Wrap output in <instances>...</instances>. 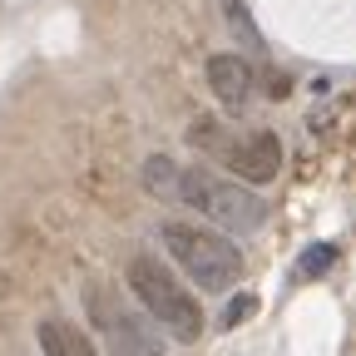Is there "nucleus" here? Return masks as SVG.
Instances as JSON below:
<instances>
[{"instance_id": "nucleus-7", "label": "nucleus", "mask_w": 356, "mask_h": 356, "mask_svg": "<svg viewBox=\"0 0 356 356\" xmlns=\"http://www.w3.org/2000/svg\"><path fill=\"white\" fill-rule=\"evenodd\" d=\"M40 351L44 356H99L95 341H89L74 322H65V317H44L40 322Z\"/></svg>"}, {"instance_id": "nucleus-3", "label": "nucleus", "mask_w": 356, "mask_h": 356, "mask_svg": "<svg viewBox=\"0 0 356 356\" xmlns=\"http://www.w3.org/2000/svg\"><path fill=\"white\" fill-rule=\"evenodd\" d=\"M193 213H203L218 228H233V233H257L267 222V203L252 188H238L228 178H218L208 168H178V193Z\"/></svg>"}, {"instance_id": "nucleus-2", "label": "nucleus", "mask_w": 356, "mask_h": 356, "mask_svg": "<svg viewBox=\"0 0 356 356\" xmlns=\"http://www.w3.org/2000/svg\"><path fill=\"white\" fill-rule=\"evenodd\" d=\"M129 292L139 297V302L149 307V317H154L159 327H168L178 341H198V332H203V307H198V297L178 282L159 257H134V262H129Z\"/></svg>"}, {"instance_id": "nucleus-5", "label": "nucleus", "mask_w": 356, "mask_h": 356, "mask_svg": "<svg viewBox=\"0 0 356 356\" xmlns=\"http://www.w3.org/2000/svg\"><path fill=\"white\" fill-rule=\"evenodd\" d=\"M218 154H222V163H228L243 184H273L277 168H282V139H277V134H267V129L222 144Z\"/></svg>"}, {"instance_id": "nucleus-1", "label": "nucleus", "mask_w": 356, "mask_h": 356, "mask_svg": "<svg viewBox=\"0 0 356 356\" xmlns=\"http://www.w3.org/2000/svg\"><path fill=\"white\" fill-rule=\"evenodd\" d=\"M163 248L203 292H222L243 277V252L222 233L198 228V222H163Z\"/></svg>"}, {"instance_id": "nucleus-4", "label": "nucleus", "mask_w": 356, "mask_h": 356, "mask_svg": "<svg viewBox=\"0 0 356 356\" xmlns=\"http://www.w3.org/2000/svg\"><path fill=\"white\" fill-rule=\"evenodd\" d=\"M84 307H89V322H95V332L104 337L109 356H163L159 337L134 317V312L109 292V287H84Z\"/></svg>"}, {"instance_id": "nucleus-6", "label": "nucleus", "mask_w": 356, "mask_h": 356, "mask_svg": "<svg viewBox=\"0 0 356 356\" xmlns=\"http://www.w3.org/2000/svg\"><path fill=\"white\" fill-rule=\"evenodd\" d=\"M208 89L228 109H243L248 95H252V65L243 55H213L208 60Z\"/></svg>"}, {"instance_id": "nucleus-8", "label": "nucleus", "mask_w": 356, "mask_h": 356, "mask_svg": "<svg viewBox=\"0 0 356 356\" xmlns=\"http://www.w3.org/2000/svg\"><path fill=\"white\" fill-rule=\"evenodd\" d=\"M144 184L154 198H173L178 193V163L173 159H149L144 163Z\"/></svg>"}, {"instance_id": "nucleus-9", "label": "nucleus", "mask_w": 356, "mask_h": 356, "mask_svg": "<svg viewBox=\"0 0 356 356\" xmlns=\"http://www.w3.org/2000/svg\"><path fill=\"white\" fill-rule=\"evenodd\" d=\"M332 262H337V248L332 243H312L297 267H302V277H322V273H332Z\"/></svg>"}, {"instance_id": "nucleus-11", "label": "nucleus", "mask_w": 356, "mask_h": 356, "mask_svg": "<svg viewBox=\"0 0 356 356\" xmlns=\"http://www.w3.org/2000/svg\"><path fill=\"white\" fill-rule=\"evenodd\" d=\"M252 307H257V302H252V297H238V302H233V307H228V312H222V327H238V322H243V317H252Z\"/></svg>"}, {"instance_id": "nucleus-10", "label": "nucleus", "mask_w": 356, "mask_h": 356, "mask_svg": "<svg viewBox=\"0 0 356 356\" xmlns=\"http://www.w3.org/2000/svg\"><path fill=\"white\" fill-rule=\"evenodd\" d=\"M222 10H228V20H233V30L252 44V50H262V35H257V25H252V15H248V6L243 0H222Z\"/></svg>"}]
</instances>
